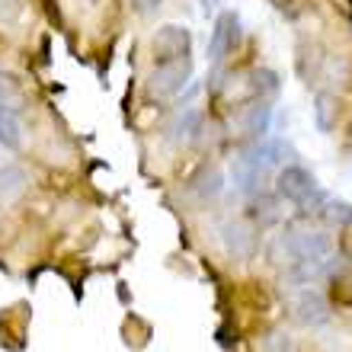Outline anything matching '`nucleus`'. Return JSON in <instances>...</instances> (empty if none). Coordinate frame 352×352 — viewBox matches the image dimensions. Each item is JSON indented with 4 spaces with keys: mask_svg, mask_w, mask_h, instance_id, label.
<instances>
[{
    "mask_svg": "<svg viewBox=\"0 0 352 352\" xmlns=\"http://www.w3.org/2000/svg\"><path fill=\"white\" fill-rule=\"evenodd\" d=\"M276 154H278V144L272 141V144H260V148L247 151V154H241V157L234 160V183H237V189L243 195L260 192V183H263V176H266V170L278 160Z\"/></svg>",
    "mask_w": 352,
    "mask_h": 352,
    "instance_id": "f257e3e1",
    "label": "nucleus"
},
{
    "mask_svg": "<svg viewBox=\"0 0 352 352\" xmlns=\"http://www.w3.org/2000/svg\"><path fill=\"white\" fill-rule=\"evenodd\" d=\"M23 192V173L19 170H3L0 173V199H13Z\"/></svg>",
    "mask_w": 352,
    "mask_h": 352,
    "instance_id": "9d476101",
    "label": "nucleus"
},
{
    "mask_svg": "<svg viewBox=\"0 0 352 352\" xmlns=\"http://www.w3.org/2000/svg\"><path fill=\"white\" fill-rule=\"evenodd\" d=\"M154 55H157V65L173 61V58H186L189 55V32L183 26L160 29L157 38H154Z\"/></svg>",
    "mask_w": 352,
    "mask_h": 352,
    "instance_id": "20e7f679",
    "label": "nucleus"
},
{
    "mask_svg": "<svg viewBox=\"0 0 352 352\" xmlns=\"http://www.w3.org/2000/svg\"><path fill=\"white\" fill-rule=\"evenodd\" d=\"M269 116H272V109H269L266 102H256V106H250V112H247L243 129L250 131V135H266L269 131Z\"/></svg>",
    "mask_w": 352,
    "mask_h": 352,
    "instance_id": "1a4fd4ad",
    "label": "nucleus"
},
{
    "mask_svg": "<svg viewBox=\"0 0 352 352\" xmlns=\"http://www.w3.org/2000/svg\"><path fill=\"white\" fill-rule=\"evenodd\" d=\"M19 141H23V138H19L16 112L0 106V144H3V148H19Z\"/></svg>",
    "mask_w": 352,
    "mask_h": 352,
    "instance_id": "6e6552de",
    "label": "nucleus"
},
{
    "mask_svg": "<svg viewBox=\"0 0 352 352\" xmlns=\"http://www.w3.org/2000/svg\"><path fill=\"white\" fill-rule=\"evenodd\" d=\"M324 214L330 218V221H336V224H349L352 221V208L346 202H330Z\"/></svg>",
    "mask_w": 352,
    "mask_h": 352,
    "instance_id": "9b49d317",
    "label": "nucleus"
},
{
    "mask_svg": "<svg viewBox=\"0 0 352 352\" xmlns=\"http://www.w3.org/2000/svg\"><path fill=\"white\" fill-rule=\"evenodd\" d=\"M298 314H301V320H307V324H320V320H327L324 298L317 295V292H305V295L298 298Z\"/></svg>",
    "mask_w": 352,
    "mask_h": 352,
    "instance_id": "0eeeda50",
    "label": "nucleus"
},
{
    "mask_svg": "<svg viewBox=\"0 0 352 352\" xmlns=\"http://www.w3.org/2000/svg\"><path fill=\"white\" fill-rule=\"evenodd\" d=\"M224 243L234 256H250L253 247H256V237L243 224H224Z\"/></svg>",
    "mask_w": 352,
    "mask_h": 352,
    "instance_id": "423d86ee",
    "label": "nucleus"
},
{
    "mask_svg": "<svg viewBox=\"0 0 352 352\" xmlns=\"http://www.w3.org/2000/svg\"><path fill=\"white\" fill-rule=\"evenodd\" d=\"M189 71H192L189 55H186V58H173V61H164V65H157L154 77H151V87H154V93H160V96H170V93H176L179 87L186 84Z\"/></svg>",
    "mask_w": 352,
    "mask_h": 352,
    "instance_id": "7ed1b4c3",
    "label": "nucleus"
},
{
    "mask_svg": "<svg viewBox=\"0 0 352 352\" xmlns=\"http://www.w3.org/2000/svg\"><path fill=\"white\" fill-rule=\"evenodd\" d=\"M278 192L285 195L288 202L301 205V208H311V205L324 202V192H320V186L314 183V176L301 167H288L285 173L278 176Z\"/></svg>",
    "mask_w": 352,
    "mask_h": 352,
    "instance_id": "f03ea898",
    "label": "nucleus"
},
{
    "mask_svg": "<svg viewBox=\"0 0 352 352\" xmlns=\"http://www.w3.org/2000/svg\"><path fill=\"white\" fill-rule=\"evenodd\" d=\"M138 7L141 10H154V7H160V0H138Z\"/></svg>",
    "mask_w": 352,
    "mask_h": 352,
    "instance_id": "f8f14e48",
    "label": "nucleus"
},
{
    "mask_svg": "<svg viewBox=\"0 0 352 352\" xmlns=\"http://www.w3.org/2000/svg\"><path fill=\"white\" fill-rule=\"evenodd\" d=\"M234 42H237V16L234 13H221L212 29V42H208V55H212L214 65L224 61V55L234 48Z\"/></svg>",
    "mask_w": 352,
    "mask_h": 352,
    "instance_id": "39448f33",
    "label": "nucleus"
}]
</instances>
